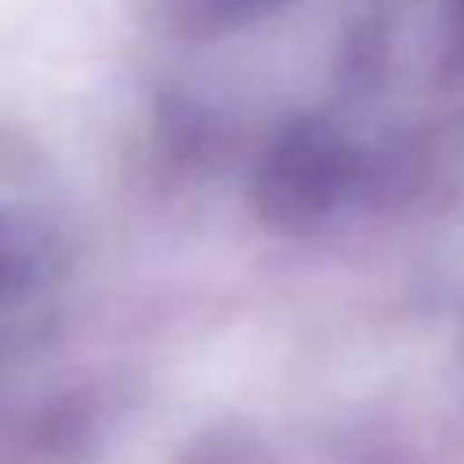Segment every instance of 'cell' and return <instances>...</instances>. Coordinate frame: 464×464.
I'll return each instance as SVG.
<instances>
[{"mask_svg":"<svg viewBox=\"0 0 464 464\" xmlns=\"http://www.w3.org/2000/svg\"><path fill=\"white\" fill-rule=\"evenodd\" d=\"M324 162H329V150L311 131H298L280 150V162H271V176H276L271 185L276 189H266L276 198L271 217H285V221H307V217H315L307 185H315V194H329V167Z\"/></svg>","mask_w":464,"mask_h":464,"instance_id":"obj_1","label":"cell"}]
</instances>
